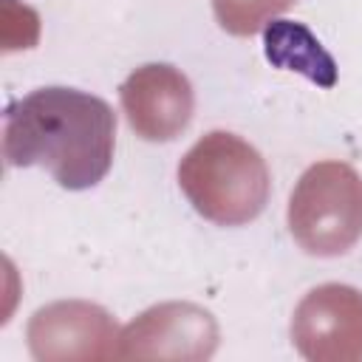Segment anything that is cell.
<instances>
[{
	"label": "cell",
	"instance_id": "3957f363",
	"mask_svg": "<svg viewBox=\"0 0 362 362\" xmlns=\"http://www.w3.org/2000/svg\"><path fill=\"white\" fill-rule=\"evenodd\" d=\"M288 229L308 255H345L362 238L359 173L345 161L311 164L288 198Z\"/></svg>",
	"mask_w": 362,
	"mask_h": 362
},
{
	"label": "cell",
	"instance_id": "6da1fadb",
	"mask_svg": "<svg viewBox=\"0 0 362 362\" xmlns=\"http://www.w3.org/2000/svg\"><path fill=\"white\" fill-rule=\"evenodd\" d=\"M113 107L76 88H37L3 113L6 167H42L62 189L96 187L113 164Z\"/></svg>",
	"mask_w": 362,
	"mask_h": 362
},
{
	"label": "cell",
	"instance_id": "277c9868",
	"mask_svg": "<svg viewBox=\"0 0 362 362\" xmlns=\"http://www.w3.org/2000/svg\"><path fill=\"white\" fill-rule=\"evenodd\" d=\"M127 124L144 141H170L192 119L195 96L189 79L167 65L150 62L136 68L119 88Z\"/></svg>",
	"mask_w": 362,
	"mask_h": 362
},
{
	"label": "cell",
	"instance_id": "8992f818",
	"mask_svg": "<svg viewBox=\"0 0 362 362\" xmlns=\"http://www.w3.org/2000/svg\"><path fill=\"white\" fill-rule=\"evenodd\" d=\"M297 0H212L215 20L235 37H249L272 23V17L291 8Z\"/></svg>",
	"mask_w": 362,
	"mask_h": 362
},
{
	"label": "cell",
	"instance_id": "5b68a950",
	"mask_svg": "<svg viewBox=\"0 0 362 362\" xmlns=\"http://www.w3.org/2000/svg\"><path fill=\"white\" fill-rule=\"evenodd\" d=\"M266 57L277 68L300 71L325 88L334 85V79H337L334 59L322 51V45L314 40V34L300 23H288V20L269 23L266 25Z\"/></svg>",
	"mask_w": 362,
	"mask_h": 362
},
{
	"label": "cell",
	"instance_id": "7a4b0ae2",
	"mask_svg": "<svg viewBox=\"0 0 362 362\" xmlns=\"http://www.w3.org/2000/svg\"><path fill=\"white\" fill-rule=\"evenodd\" d=\"M178 184L192 209L218 226L255 221L272 189L263 156L226 130H212L187 150L178 164Z\"/></svg>",
	"mask_w": 362,
	"mask_h": 362
}]
</instances>
